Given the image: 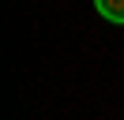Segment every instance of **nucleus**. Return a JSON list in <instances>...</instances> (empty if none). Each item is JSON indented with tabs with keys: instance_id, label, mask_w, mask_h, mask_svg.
<instances>
[{
	"instance_id": "f257e3e1",
	"label": "nucleus",
	"mask_w": 124,
	"mask_h": 120,
	"mask_svg": "<svg viewBox=\"0 0 124 120\" xmlns=\"http://www.w3.org/2000/svg\"><path fill=\"white\" fill-rule=\"evenodd\" d=\"M94 8H98L101 19H109V22H124V0H94Z\"/></svg>"
}]
</instances>
